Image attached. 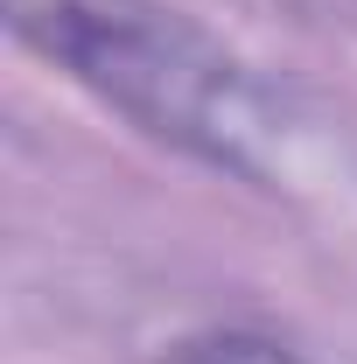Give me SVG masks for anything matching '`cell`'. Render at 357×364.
Masks as SVG:
<instances>
[{
  "mask_svg": "<svg viewBox=\"0 0 357 364\" xmlns=\"http://www.w3.org/2000/svg\"><path fill=\"white\" fill-rule=\"evenodd\" d=\"M0 14L14 43L189 161L280 189L309 147L287 91L252 77V63L161 0H0Z\"/></svg>",
  "mask_w": 357,
  "mask_h": 364,
  "instance_id": "6da1fadb",
  "label": "cell"
}]
</instances>
